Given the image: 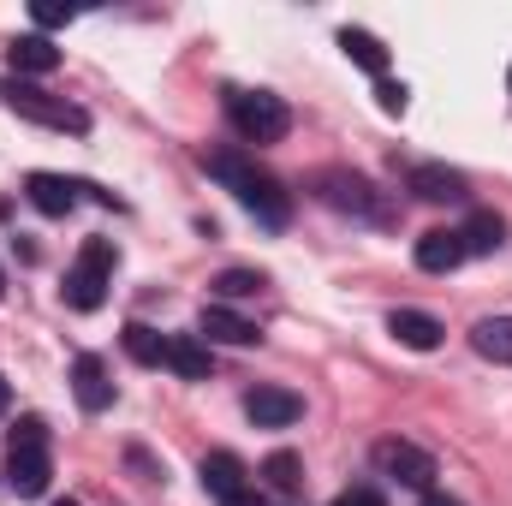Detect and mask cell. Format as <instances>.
Here are the masks:
<instances>
[{
  "mask_svg": "<svg viewBox=\"0 0 512 506\" xmlns=\"http://www.w3.org/2000/svg\"><path fill=\"white\" fill-rule=\"evenodd\" d=\"M203 167H209V173H215V179H221V185H227V191H233V197L251 209L262 227H286V221H292V197H286V191H280L268 173H256L245 155H233V149H215V155H203Z\"/></svg>",
  "mask_w": 512,
  "mask_h": 506,
  "instance_id": "1",
  "label": "cell"
},
{
  "mask_svg": "<svg viewBox=\"0 0 512 506\" xmlns=\"http://www.w3.org/2000/svg\"><path fill=\"white\" fill-rule=\"evenodd\" d=\"M114 262H120V251H114V239H84V251H78V262H72V274H66V304L72 310H102V298H108V286H114Z\"/></svg>",
  "mask_w": 512,
  "mask_h": 506,
  "instance_id": "2",
  "label": "cell"
},
{
  "mask_svg": "<svg viewBox=\"0 0 512 506\" xmlns=\"http://www.w3.org/2000/svg\"><path fill=\"white\" fill-rule=\"evenodd\" d=\"M227 120L245 143H280L292 131V108L268 90H227Z\"/></svg>",
  "mask_w": 512,
  "mask_h": 506,
  "instance_id": "3",
  "label": "cell"
},
{
  "mask_svg": "<svg viewBox=\"0 0 512 506\" xmlns=\"http://www.w3.org/2000/svg\"><path fill=\"white\" fill-rule=\"evenodd\" d=\"M0 96L12 102V114H18V120H36V126H48V131H90V114H84V108H72L66 96L36 90L30 78H12Z\"/></svg>",
  "mask_w": 512,
  "mask_h": 506,
  "instance_id": "4",
  "label": "cell"
},
{
  "mask_svg": "<svg viewBox=\"0 0 512 506\" xmlns=\"http://www.w3.org/2000/svg\"><path fill=\"white\" fill-rule=\"evenodd\" d=\"M316 191L328 209H346V215H364V221H382V203H376V185L364 173H346V167H328L316 173Z\"/></svg>",
  "mask_w": 512,
  "mask_h": 506,
  "instance_id": "5",
  "label": "cell"
},
{
  "mask_svg": "<svg viewBox=\"0 0 512 506\" xmlns=\"http://www.w3.org/2000/svg\"><path fill=\"white\" fill-rule=\"evenodd\" d=\"M376 471L393 477L399 489H417V495H429V489H435V477H441V471H435V459H429L423 447H411V441H382V447H376Z\"/></svg>",
  "mask_w": 512,
  "mask_h": 506,
  "instance_id": "6",
  "label": "cell"
},
{
  "mask_svg": "<svg viewBox=\"0 0 512 506\" xmlns=\"http://www.w3.org/2000/svg\"><path fill=\"white\" fill-rule=\"evenodd\" d=\"M405 185H411V197H423V203H465V197H471L465 173H453V167H441V161H417V167L405 173Z\"/></svg>",
  "mask_w": 512,
  "mask_h": 506,
  "instance_id": "7",
  "label": "cell"
},
{
  "mask_svg": "<svg viewBox=\"0 0 512 506\" xmlns=\"http://www.w3.org/2000/svg\"><path fill=\"white\" fill-rule=\"evenodd\" d=\"M245 417H251L256 429H286V423L304 417V399L292 387H251L245 393Z\"/></svg>",
  "mask_w": 512,
  "mask_h": 506,
  "instance_id": "8",
  "label": "cell"
},
{
  "mask_svg": "<svg viewBox=\"0 0 512 506\" xmlns=\"http://www.w3.org/2000/svg\"><path fill=\"white\" fill-rule=\"evenodd\" d=\"M197 334H203L209 346H256V340H262V328H256L251 316H239V310H227V304H203Z\"/></svg>",
  "mask_w": 512,
  "mask_h": 506,
  "instance_id": "9",
  "label": "cell"
},
{
  "mask_svg": "<svg viewBox=\"0 0 512 506\" xmlns=\"http://www.w3.org/2000/svg\"><path fill=\"white\" fill-rule=\"evenodd\" d=\"M72 399H78L84 411H108V405H114V381H108V364H102L96 352H84V358L72 364Z\"/></svg>",
  "mask_w": 512,
  "mask_h": 506,
  "instance_id": "10",
  "label": "cell"
},
{
  "mask_svg": "<svg viewBox=\"0 0 512 506\" xmlns=\"http://www.w3.org/2000/svg\"><path fill=\"white\" fill-rule=\"evenodd\" d=\"M48 477H54L48 447H12V459H6V483H12V495H42Z\"/></svg>",
  "mask_w": 512,
  "mask_h": 506,
  "instance_id": "11",
  "label": "cell"
},
{
  "mask_svg": "<svg viewBox=\"0 0 512 506\" xmlns=\"http://www.w3.org/2000/svg\"><path fill=\"white\" fill-rule=\"evenodd\" d=\"M453 233H459L465 256H495L501 245H507V221H501L495 209H471L465 227H453Z\"/></svg>",
  "mask_w": 512,
  "mask_h": 506,
  "instance_id": "12",
  "label": "cell"
},
{
  "mask_svg": "<svg viewBox=\"0 0 512 506\" xmlns=\"http://www.w3.org/2000/svg\"><path fill=\"white\" fill-rule=\"evenodd\" d=\"M24 197H30L42 215H72L78 179H66V173H30V179H24Z\"/></svg>",
  "mask_w": 512,
  "mask_h": 506,
  "instance_id": "13",
  "label": "cell"
},
{
  "mask_svg": "<svg viewBox=\"0 0 512 506\" xmlns=\"http://www.w3.org/2000/svg\"><path fill=\"white\" fill-rule=\"evenodd\" d=\"M387 334H393L399 346H411V352H435L447 328H441L429 310H393V316H387Z\"/></svg>",
  "mask_w": 512,
  "mask_h": 506,
  "instance_id": "14",
  "label": "cell"
},
{
  "mask_svg": "<svg viewBox=\"0 0 512 506\" xmlns=\"http://www.w3.org/2000/svg\"><path fill=\"white\" fill-rule=\"evenodd\" d=\"M459 262H465V245H459L453 227H435V233L417 239V268H423V274H453Z\"/></svg>",
  "mask_w": 512,
  "mask_h": 506,
  "instance_id": "15",
  "label": "cell"
},
{
  "mask_svg": "<svg viewBox=\"0 0 512 506\" xmlns=\"http://www.w3.org/2000/svg\"><path fill=\"white\" fill-rule=\"evenodd\" d=\"M197 477H203V489H209L215 501H227V495L251 489V483H245V459H239V453H209V459L197 465Z\"/></svg>",
  "mask_w": 512,
  "mask_h": 506,
  "instance_id": "16",
  "label": "cell"
},
{
  "mask_svg": "<svg viewBox=\"0 0 512 506\" xmlns=\"http://www.w3.org/2000/svg\"><path fill=\"white\" fill-rule=\"evenodd\" d=\"M6 60H12V72H24V78H48V72L60 66V48H54L48 36H18V42L6 48Z\"/></svg>",
  "mask_w": 512,
  "mask_h": 506,
  "instance_id": "17",
  "label": "cell"
},
{
  "mask_svg": "<svg viewBox=\"0 0 512 506\" xmlns=\"http://www.w3.org/2000/svg\"><path fill=\"white\" fill-rule=\"evenodd\" d=\"M167 370H173V376H185V381H209L215 364H209V346H203V340L173 334V340H167Z\"/></svg>",
  "mask_w": 512,
  "mask_h": 506,
  "instance_id": "18",
  "label": "cell"
},
{
  "mask_svg": "<svg viewBox=\"0 0 512 506\" xmlns=\"http://www.w3.org/2000/svg\"><path fill=\"white\" fill-rule=\"evenodd\" d=\"M471 346H477V358H489V364H512V316H483V322L471 328Z\"/></svg>",
  "mask_w": 512,
  "mask_h": 506,
  "instance_id": "19",
  "label": "cell"
},
{
  "mask_svg": "<svg viewBox=\"0 0 512 506\" xmlns=\"http://www.w3.org/2000/svg\"><path fill=\"white\" fill-rule=\"evenodd\" d=\"M340 48H346V60H352V66H364L376 84L387 78V48L370 36V30H340Z\"/></svg>",
  "mask_w": 512,
  "mask_h": 506,
  "instance_id": "20",
  "label": "cell"
},
{
  "mask_svg": "<svg viewBox=\"0 0 512 506\" xmlns=\"http://www.w3.org/2000/svg\"><path fill=\"white\" fill-rule=\"evenodd\" d=\"M120 340H126V358H131V364H143V370H161V364H167V340H161L155 328L126 322V334H120Z\"/></svg>",
  "mask_w": 512,
  "mask_h": 506,
  "instance_id": "21",
  "label": "cell"
},
{
  "mask_svg": "<svg viewBox=\"0 0 512 506\" xmlns=\"http://www.w3.org/2000/svg\"><path fill=\"white\" fill-rule=\"evenodd\" d=\"M262 477H268V489L298 495V489H304V459H298L292 447H280V453H268V459H262Z\"/></svg>",
  "mask_w": 512,
  "mask_h": 506,
  "instance_id": "22",
  "label": "cell"
},
{
  "mask_svg": "<svg viewBox=\"0 0 512 506\" xmlns=\"http://www.w3.org/2000/svg\"><path fill=\"white\" fill-rule=\"evenodd\" d=\"M262 286H268V280H262L256 268H227V274H215V292H221V298H251Z\"/></svg>",
  "mask_w": 512,
  "mask_h": 506,
  "instance_id": "23",
  "label": "cell"
},
{
  "mask_svg": "<svg viewBox=\"0 0 512 506\" xmlns=\"http://www.w3.org/2000/svg\"><path fill=\"white\" fill-rule=\"evenodd\" d=\"M12 447H48V423H42V417H24V423L12 429Z\"/></svg>",
  "mask_w": 512,
  "mask_h": 506,
  "instance_id": "24",
  "label": "cell"
},
{
  "mask_svg": "<svg viewBox=\"0 0 512 506\" xmlns=\"http://www.w3.org/2000/svg\"><path fill=\"white\" fill-rule=\"evenodd\" d=\"M376 102H382V114H405L411 90H405V84H393V78H382V84H376Z\"/></svg>",
  "mask_w": 512,
  "mask_h": 506,
  "instance_id": "25",
  "label": "cell"
},
{
  "mask_svg": "<svg viewBox=\"0 0 512 506\" xmlns=\"http://www.w3.org/2000/svg\"><path fill=\"white\" fill-rule=\"evenodd\" d=\"M30 18H36L42 30H60V24H72V12H66V6H54V0H36V6H30Z\"/></svg>",
  "mask_w": 512,
  "mask_h": 506,
  "instance_id": "26",
  "label": "cell"
},
{
  "mask_svg": "<svg viewBox=\"0 0 512 506\" xmlns=\"http://www.w3.org/2000/svg\"><path fill=\"white\" fill-rule=\"evenodd\" d=\"M126 465L137 471V477H143V483H167V471H161V465H155V459H149L143 447H131V453H126Z\"/></svg>",
  "mask_w": 512,
  "mask_h": 506,
  "instance_id": "27",
  "label": "cell"
},
{
  "mask_svg": "<svg viewBox=\"0 0 512 506\" xmlns=\"http://www.w3.org/2000/svg\"><path fill=\"white\" fill-rule=\"evenodd\" d=\"M334 506H382V495H376V489H346Z\"/></svg>",
  "mask_w": 512,
  "mask_h": 506,
  "instance_id": "28",
  "label": "cell"
},
{
  "mask_svg": "<svg viewBox=\"0 0 512 506\" xmlns=\"http://www.w3.org/2000/svg\"><path fill=\"white\" fill-rule=\"evenodd\" d=\"M221 506H268V501H262L256 489H239V495H227V501H221Z\"/></svg>",
  "mask_w": 512,
  "mask_h": 506,
  "instance_id": "29",
  "label": "cell"
},
{
  "mask_svg": "<svg viewBox=\"0 0 512 506\" xmlns=\"http://www.w3.org/2000/svg\"><path fill=\"white\" fill-rule=\"evenodd\" d=\"M423 506H465V501H453V495H435V489H429V495H423Z\"/></svg>",
  "mask_w": 512,
  "mask_h": 506,
  "instance_id": "30",
  "label": "cell"
},
{
  "mask_svg": "<svg viewBox=\"0 0 512 506\" xmlns=\"http://www.w3.org/2000/svg\"><path fill=\"white\" fill-rule=\"evenodd\" d=\"M6 405H12V387H6V376H0V411H6Z\"/></svg>",
  "mask_w": 512,
  "mask_h": 506,
  "instance_id": "31",
  "label": "cell"
},
{
  "mask_svg": "<svg viewBox=\"0 0 512 506\" xmlns=\"http://www.w3.org/2000/svg\"><path fill=\"white\" fill-rule=\"evenodd\" d=\"M54 506H78V501H54Z\"/></svg>",
  "mask_w": 512,
  "mask_h": 506,
  "instance_id": "32",
  "label": "cell"
},
{
  "mask_svg": "<svg viewBox=\"0 0 512 506\" xmlns=\"http://www.w3.org/2000/svg\"><path fill=\"white\" fill-rule=\"evenodd\" d=\"M0 292H6V274H0Z\"/></svg>",
  "mask_w": 512,
  "mask_h": 506,
  "instance_id": "33",
  "label": "cell"
}]
</instances>
